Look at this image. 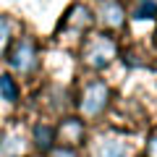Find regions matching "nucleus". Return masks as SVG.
<instances>
[{"instance_id": "nucleus-1", "label": "nucleus", "mask_w": 157, "mask_h": 157, "mask_svg": "<svg viewBox=\"0 0 157 157\" xmlns=\"http://www.w3.org/2000/svg\"><path fill=\"white\" fill-rule=\"evenodd\" d=\"M113 58H115V42L107 34H92V37H86L84 50H81L84 66L94 68V71H102V68L110 66Z\"/></svg>"}, {"instance_id": "nucleus-2", "label": "nucleus", "mask_w": 157, "mask_h": 157, "mask_svg": "<svg viewBox=\"0 0 157 157\" xmlns=\"http://www.w3.org/2000/svg\"><path fill=\"white\" fill-rule=\"evenodd\" d=\"M107 102H110V89L102 81H92L84 86L81 92V100H78V113L84 118H100L105 113Z\"/></svg>"}, {"instance_id": "nucleus-3", "label": "nucleus", "mask_w": 157, "mask_h": 157, "mask_svg": "<svg viewBox=\"0 0 157 157\" xmlns=\"http://www.w3.org/2000/svg\"><path fill=\"white\" fill-rule=\"evenodd\" d=\"M6 60L16 73H32L37 68V63H39L37 60V47H34L32 39H18V42H13L8 47Z\"/></svg>"}, {"instance_id": "nucleus-4", "label": "nucleus", "mask_w": 157, "mask_h": 157, "mask_svg": "<svg viewBox=\"0 0 157 157\" xmlns=\"http://www.w3.org/2000/svg\"><path fill=\"white\" fill-rule=\"evenodd\" d=\"M84 139H86V128H84L81 118H66L55 128V144H60V147L76 149V147L84 144Z\"/></svg>"}, {"instance_id": "nucleus-5", "label": "nucleus", "mask_w": 157, "mask_h": 157, "mask_svg": "<svg viewBox=\"0 0 157 157\" xmlns=\"http://www.w3.org/2000/svg\"><path fill=\"white\" fill-rule=\"evenodd\" d=\"M100 21L107 29H121L126 24V8L118 0H105L100 6Z\"/></svg>"}, {"instance_id": "nucleus-6", "label": "nucleus", "mask_w": 157, "mask_h": 157, "mask_svg": "<svg viewBox=\"0 0 157 157\" xmlns=\"http://www.w3.org/2000/svg\"><path fill=\"white\" fill-rule=\"evenodd\" d=\"M32 141L42 155H50L55 149V128L50 123H37L34 131H32Z\"/></svg>"}, {"instance_id": "nucleus-7", "label": "nucleus", "mask_w": 157, "mask_h": 157, "mask_svg": "<svg viewBox=\"0 0 157 157\" xmlns=\"http://www.w3.org/2000/svg\"><path fill=\"white\" fill-rule=\"evenodd\" d=\"M94 157H128V147L121 139H102Z\"/></svg>"}, {"instance_id": "nucleus-8", "label": "nucleus", "mask_w": 157, "mask_h": 157, "mask_svg": "<svg viewBox=\"0 0 157 157\" xmlns=\"http://www.w3.org/2000/svg\"><path fill=\"white\" fill-rule=\"evenodd\" d=\"M92 11L89 8H84V6H73L71 11H68V16H66V24L68 26H76V29H86V26H92Z\"/></svg>"}, {"instance_id": "nucleus-9", "label": "nucleus", "mask_w": 157, "mask_h": 157, "mask_svg": "<svg viewBox=\"0 0 157 157\" xmlns=\"http://www.w3.org/2000/svg\"><path fill=\"white\" fill-rule=\"evenodd\" d=\"M0 100L6 102H18V84L11 73H0Z\"/></svg>"}, {"instance_id": "nucleus-10", "label": "nucleus", "mask_w": 157, "mask_h": 157, "mask_svg": "<svg viewBox=\"0 0 157 157\" xmlns=\"http://www.w3.org/2000/svg\"><path fill=\"white\" fill-rule=\"evenodd\" d=\"M21 147H24V139L18 134H8L6 141L0 144V157H18L21 155Z\"/></svg>"}, {"instance_id": "nucleus-11", "label": "nucleus", "mask_w": 157, "mask_h": 157, "mask_svg": "<svg viewBox=\"0 0 157 157\" xmlns=\"http://www.w3.org/2000/svg\"><path fill=\"white\" fill-rule=\"evenodd\" d=\"M134 18H157V0H139L134 8Z\"/></svg>"}, {"instance_id": "nucleus-12", "label": "nucleus", "mask_w": 157, "mask_h": 157, "mask_svg": "<svg viewBox=\"0 0 157 157\" xmlns=\"http://www.w3.org/2000/svg\"><path fill=\"white\" fill-rule=\"evenodd\" d=\"M11 24H8L6 16H0V58H6L8 47H11Z\"/></svg>"}, {"instance_id": "nucleus-13", "label": "nucleus", "mask_w": 157, "mask_h": 157, "mask_svg": "<svg viewBox=\"0 0 157 157\" xmlns=\"http://www.w3.org/2000/svg\"><path fill=\"white\" fill-rule=\"evenodd\" d=\"M50 155H52V157H78L76 149H68V147H55Z\"/></svg>"}, {"instance_id": "nucleus-14", "label": "nucleus", "mask_w": 157, "mask_h": 157, "mask_svg": "<svg viewBox=\"0 0 157 157\" xmlns=\"http://www.w3.org/2000/svg\"><path fill=\"white\" fill-rule=\"evenodd\" d=\"M147 157H157V131L147 139Z\"/></svg>"}, {"instance_id": "nucleus-15", "label": "nucleus", "mask_w": 157, "mask_h": 157, "mask_svg": "<svg viewBox=\"0 0 157 157\" xmlns=\"http://www.w3.org/2000/svg\"><path fill=\"white\" fill-rule=\"evenodd\" d=\"M34 157H45V155H34Z\"/></svg>"}]
</instances>
